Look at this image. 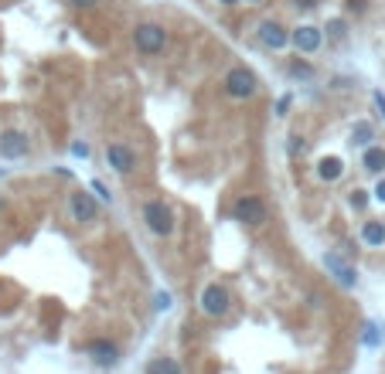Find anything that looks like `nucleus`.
<instances>
[{"instance_id": "27", "label": "nucleus", "mask_w": 385, "mask_h": 374, "mask_svg": "<svg viewBox=\"0 0 385 374\" xmlns=\"http://www.w3.org/2000/svg\"><path fill=\"white\" fill-rule=\"evenodd\" d=\"M372 201H375L379 208H385V174L375 181V187H372Z\"/></svg>"}, {"instance_id": "1", "label": "nucleus", "mask_w": 385, "mask_h": 374, "mask_svg": "<svg viewBox=\"0 0 385 374\" xmlns=\"http://www.w3.org/2000/svg\"><path fill=\"white\" fill-rule=\"evenodd\" d=\"M130 41H133L137 55H143V58H157L171 48V34L161 21H137L130 31Z\"/></svg>"}, {"instance_id": "2", "label": "nucleus", "mask_w": 385, "mask_h": 374, "mask_svg": "<svg viewBox=\"0 0 385 374\" xmlns=\"http://www.w3.org/2000/svg\"><path fill=\"white\" fill-rule=\"evenodd\" d=\"M222 92L235 102H249L259 95V75L246 65H232L225 75H222Z\"/></svg>"}, {"instance_id": "4", "label": "nucleus", "mask_w": 385, "mask_h": 374, "mask_svg": "<svg viewBox=\"0 0 385 374\" xmlns=\"http://www.w3.org/2000/svg\"><path fill=\"white\" fill-rule=\"evenodd\" d=\"M198 310H201V316H208V320L229 316V310H232V292H229V286H222V282H205L201 292H198Z\"/></svg>"}, {"instance_id": "15", "label": "nucleus", "mask_w": 385, "mask_h": 374, "mask_svg": "<svg viewBox=\"0 0 385 374\" xmlns=\"http://www.w3.org/2000/svg\"><path fill=\"white\" fill-rule=\"evenodd\" d=\"M362 171L372 174V177H382L385 174V147L382 143H372L369 150H362Z\"/></svg>"}, {"instance_id": "19", "label": "nucleus", "mask_w": 385, "mask_h": 374, "mask_svg": "<svg viewBox=\"0 0 385 374\" xmlns=\"http://www.w3.org/2000/svg\"><path fill=\"white\" fill-rule=\"evenodd\" d=\"M362 344H365L369 351H379V347L385 344V330L379 327V323L365 320V323H362Z\"/></svg>"}, {"instance_id": "30", "label": "nucleus", "mask_w": 385, "mask_h": 374, "mask_svg": "<svg viewBox=\"0 0 385 374\" xmlns=\"http://www.w3.org/2000/svg\"><path fill=\"white\" fill-rule=\"evenodd\" d=\"M317 0H293V10H314Z\"/></svg>"}, {"instance_id": "14", "label": "nucleus", "mask_w": 385, "mask_h": 374, "mask_svg": "<svg viewBox=\"0 0 385 374\" xmlns=\"http://www.w3.org/2000/svg\"><path fill=\"white\" fill-rule=\"evenodd\" d=\"M345 171H348V167H345V160H341V157H334V153H331V157H320V160H317V167H314V174H317V181H320V184H338V181L345 177Z\"/></svg>"}, {"instance_id": "23", "label": "nucleus", "mask_w": 385, "mask_h": 374, "mask_svg": "<svg viewBox=\"0 0 385 374\" xmlns=\"http://www.w3.org/2000/svg\"><path fill=\"white\" fill-rule=\"evenodd\" d=\"M171 306H174V296H171L167 289H157V292H154V310H157V313H167Z\"/></svg>"}, {"instance_id": "7", "label": "nucleus", "mask_w": 385, "mask_h": 374, "mask_svg": "<svg viewBox=\"0 0 385 374\" xmlns=\"http://www.w3.org/2000/svg\"><path fill=\"white\" fill-rule=\"evenodd\" d=\"M106 164L113 167V174L130 177L137 171V150L123 140H113V143H106Z\"/></svg>"}, {"instance_id": "13", "label": "nucleus", "mask_w": 385, "mask_h": 374, "mask_svg": "<svg viewBox=\"0 0 385 374\" xmlns=\"http://www.w3.org/2000/svg\"><path fill=\"white\" fill-rule=\"evenodd\" d=\"M375 140H379V133H375V123H372V119H355V123H351L348 143H351L355 150H369Z\"/></svg>"}, {"instance_id": "6", "label": "nucleus", "mask_w": 385, "mask_h": 374, "mask_svg": "<svg viewBox=\"0 0 385 374\" xmlns=\"http://www.w3.org/2000/svg\"><path fill=\"white\" fill-rule=\"evenodd\" d=\"M290 31L280 17H263L259 24H256V41L263 45V48H270V51H287L290 48Z\"/></svg>"}, {"instance_id": "5", "label": "nucleus", "mask_w": 385, "mask_h": 374, "mask_svg": "<svg viewBox=\"0 0 385 374\" xmlns=\"http://www.w3.org/2000/svg\"><path fill=\"white\" fill-rule=\"evenodd\" d=\"M232 221L249 225V228H259V225L270 221V208H266V201L259 194H239L232 201Z\"/></svg>"}, {"instance_id": "3", "label": "nucleus", "mask_w": 385, "mask_h": 374, "mask_svg": "<svg viewBox=\"0 0 385 374\" xmlns=\"http://www.w3.org/2000/svg\"><path fill=\"white\" fill-rule=\"evenodd\" d=\"M143 225H147V232L154 238H171L178 232V218H174L171 204L161 201V197H154V201L143 204Z\"/></svg>"}, {"instance_id": "26", "label": "nucleus", "mask_w": 385, "mask_h": 374, "mask_svg": "<svg viewBox=\"0 0 385 374\" xmlns=\"http://www.w3.org/2000/svg\"><path fill=\"white\" fill-rule=\"evenodd\" d=\"M290 105H293V95H290V92H283L280 99H277L273 112H277V116H287V112H290Z\"/></svg>"}, {"instance_id": "16", "label": "nucleus", "mask_w": 385, "mask_h": 374, "mask_svg": "<svg viewBox=\"0 0 385 374\" xmlns=\"http://www.w3.org/2000/svg\"><path fill=\"white\" fill-rule=\"evenodd\" d=\"M358 235L369 249H385V221H379V218H365Z\"/></svg>"}, {"instance_id": "9", "label": "nucleus", "mask_w": 385, "mask_h": 374, "mask_svg": "<svg viewBox=\"0 0 385 374\" xmlns=\"http://www.w3.org/2000/svg\"><path fill=\"white\" fill-rule=\"evenodd\" d=\"M290 45L296 48V55H317L324 48V27H317V24H296L290 31Z\"/></svg>"}, {"instance_id": "12", "label": "nucleus", "mask_w": 385, "mask_h": 374, "mask_svg": "<svg viewBox=\"0 0 385 374\" xmlns=\"http://www.w3.org/2000/svg\"><path fill=\"white\" fill-rule=\"evenodd\" d=\"M324 269L334 276L338 286H345V289H355V286H358V269H355L341 252H327V255H324Z\"/></svg>"}, {"instance_id": "35", "label": "nucleus", "mask_w": 385, "mask_h": 374, "mask_svg": "<svg viewBox=\"0 0 385 374\" xmlns=\"http://www.w3.org/2000/svg\"><path fill=\"white\" fill-rule=\"evenodd\" d=\"M246 3H253V7H256V3H263V0H246Z\"/></svg>"}, {"instance_id": "34", "label": "nucleus", "mask_w": 385, "mask_h": 374, "mask_svg": "<svg viewBox=\"0 0 385 374\" xmlns=\"http://www.w3.org/2000/svg\"><path fill=\"white\" fill-rule=\"evenodd\" d=\"M3 208H7V201H3V197H0V211H3Z\"/></svg>"}, {"instance_id": "31", "label": "nucleus", "mask_w": 385, "mask_h": 374, "mask_svg": "<svg viewBox=\"0 0 385 374\" xmlns=\"http://www.w3.org/2000/svg\"><path fill=\"white\" fill-rule=\"evenodd\" d=\"M372 102H375V109L382 112V119H385V95L382 92H372Z\"/></svg>"}, {"instance_id": "25", "label": "nucleus", "mask_w": 385, "mask_h": 374, "mask_svg": "<svg viewBox=\"0 0 385 374\" xmlns=\"http://www.w3.org/2000/svg\"><path fill=\"white\" fill-rule=\"evenodd\" d=\"M89 153H93V147H89L86 140H75V143H72V157H79V160H89Z\"/></svg>"}, {"instance_id": "33", "label": "nucleus", "mask_w": 385, "mask_h": 374, "mask_svg": "<svg viewBox=\"0 0 385 374\" xmlns=\"http://www.w3.org/2000/svg\"><path fill=\"white\" fill-rule=\"evenodd\" d=\"M3 177H7V171H3V167H0V181H3Z\"/></svg>"}, {"instance_id": "28", "label": "nucleus", "mask_w": 385, "mask_h": 374, "mask_svg": "<svg viewBox=\"0 0 385 374\" xmlns=\"http://www.w3.org/2000/svg\"><path fill=\"white\" fill-rule=\"evenodd\" d=\"M69 7H75V10H96L102 0H65Z\"/></svg>"}, {"instance_id": "20", "label": "nucleus", "mask_w": 385, "mask_h": 374, "mask_svg": "<svg viewBox=\"0 0 385 374\" xmlns=\"http://www.w3.org/2000/svg\"><path fill=\"white\" fill-rule=\"evenodd\" d=\"M348 17H331L327 21V27H324V38L331 41V45H341V41H348Z\"/></svg>"}, {"instance_id": "22", "label": "nucleus", "mask_w": 385, "mask_h": 374, "mask_svg": "<svg viewBox=\"0 0 385 374\" xmlns=\"http://www.w3.org/2000/svg\"><path fill=\"white\" fill-rule=\"evenodd\" d=\"M372 10V0H345V14L348 17H365Z\"/></svg>"}, {"instance_id": "21", "label": "nucleus", "mask_w": 385, "mask_h": 374, "mask_svg": "<svg viewBox=\"0 0 385 374\" xmlns=\"http://www.w3.org/2000/svg\"><path fill=\"white\" fill-rule=\"evenodd\" d=\"M287 72H290V79H303V82H310L317 72H314V65L307 62V58H293L287 65Z\"/></svg>"}, {"instance_id": "32", "label": "nucleus", "mask_w": 385, "mask_h": 374, "mask_svg": "<svg viewBox=\"0 0 385 374\" xmlns=\"http://www.w3.org/2000/svg\"><path fill=\"white\" fill-rule=\"evenodd\" d=\"M218 7H239V3H246V0H215Z\"/></svg>"}, {"instance_id": "29", "label": "nucleus", "mask_w": 385, "mask_h": 374, "mask_svg": "<svg viewBox=\"0 0 385 374\" xmlns=\"http://www.w3.org/2000/svg\"><path fill=\"white\" fill-rule=\"evenodd\" d=\"M290 153H293V157H296V153L303 157V153H307V143H303L300 136H290Z\"/></svg>"}, {"instance_id": "18", "label": "nucleus", "mask_w": 385, "mask_h": 374, "mask_svg": "<svg viewBox=\"0 0 385 374\" xmlns=\"http://www.w3.org/2000/svg\"><path fill=\"white\" fill-rule=\"evenodd\" d=\"M143 374H185V368H181L178 358L161 354V358H150V364H147V371Z\"/></svg>"}, {"instance_id": "24", "label": "nucleus", "mask_w": 385, "mask_h": 374, "mask_svg": "<svg viewBox=\"0 0 385 374\" xmlns=\"http://www.w3.org/2000/svg\"><path fill=\"white\" fill-rule=\"evenodd\" d=\"M89 190L96 194V197H99V201H102V204H113V190H109V187L102 184L99 177H93V181H89Z\"/></svg>"}, {"instance_id": "11", "label": "nucleus", "mask_w": 385, "mask_h": 374, "mask_svg": "<svg viewBox=\"0 0 385 374\" xmlns=\"http://www.w3.org/2000/svg\"><path fill=\"white\" fill-rule=\"evenodd\" d=\"M86 358L96 364V368H116L119 364V347L109 340V337H93V340H86Z\"/></svg>"}, {"instance_id": "17", "label": "nucleus", "mask_w": 385, "mask_h": 374, "mask_svg": "<svg viewBox=\"0 0 385 374\" xmlns=\"http://www.w3.org/2000/svg\"><path fill=\"white\" fill-rule=\"evenodd\" d=\"M345 204H348V211H355V214H365L375 201H372V190H365V187H348L345 190Z\"/></svg>"}, {"instance_id": "8", "label": "nucleus", "mask_w": 385, "mask_h": 374, "mask_svg": "<svg viewBox=\"0 0 385 374\" xmlns=\"http://www.w3.org/2000/svg\"><path fill=\"white\" fill-rule=\"evenodd\" d=\"M31 153V136L17 126H3L0 129V157L3 160H24Z\"/></svg>"}, {"instance_id": "10", "label": "nucleus", "mask_w": 385, "mask_h": 374, "mask_svg": "<svg viewBox=\"0 0 385 374\" xmlns=\"http://www.w3.org/2000/svg\"><path fill=\"white\" fill-rule=\"evenodd\" d=\"M99 204H102V201H99L93 190H72V194H69V214H72V221H79V225L96 221Z\"/></svg>"}]
</instances>
